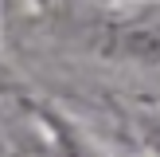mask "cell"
<instances>
[{"label": "cell", "mask_w": 160, "mask_h": 157, "mask_svg": "<svg viewBox=\"0 0 160 157\" xmlns=\"http://www.w3.org/2000/svg\"><path fill=\"white\" fill-rule=\"evenodd\" d=\"M39 122H43V133H47V157H109L106 149L94 145L74 122L51 114V110H43Z\"/></svg>", "instance_id": "obj_1"}, {"label": "cell", "mask_w": 160, "mask_h": 157, "mask_svg": "<svg viewBox=\"0 0 160 157\" xmlns=\"http://www.w3.org/2000/svg\"><path fill=\"white\" fill-rule=\"evenodd\" d=\"M113 51L125 55V59H137V63H160V20L121 28L113 39Z\"/></svg>", "instance_id": "obj_2"}, {"label": "cell", "mask_w": 160, "mask_h": 157, "mask_svg": "<svg viewBox=\"0 0 160 157\" xmlns=\"http://www.w3.org/2000/svg\"><path fill=\"white\" fill-rule=\"evenodd\" d=\"M141 138H145L148 153L160 157V118H141Z\"/></svg>", "instance_id": "obj_3"}, {"label": "cell", "mask_w": 160, "mask_h": 157, "mask_svg": "<svg viewBox=\"0 0 160 157\" xmlns=\"http://www.w3.org/2000/svg\"><path fill=\"white\" fill-rule=\"evenodd\" d=\"M0 86H8V78H4V71H0Z\"/></svg>", "instance_id": "obj_4"}, {"label": "cell", "mask_w": 160, "mask_h": 157, "mask_svg": "<svg viewBox=\"0 0 160 157\" xmlns=\"http://www.w3.org/2000/svg\"><path fill=\"white\" fill-rule=\"evenodd\" d=\"M31 4H47V0H31Z\"/></svg>", "instance_id": "obj_5"}]
</instances>
